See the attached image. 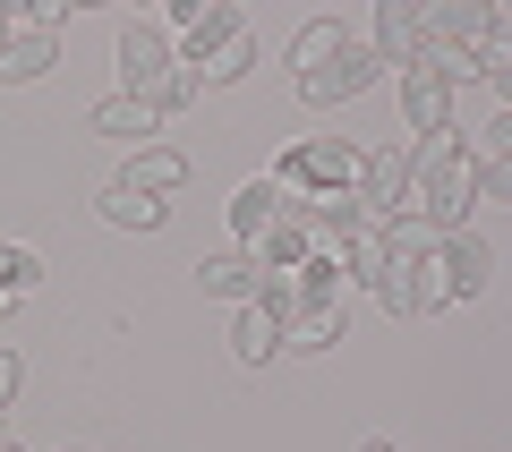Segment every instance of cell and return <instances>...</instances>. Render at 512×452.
<instances>
[{
  "label": "cell",
  "instance_id": "obj_1",
  "mask_svg": "<svg viewBox=\"0 0 512 452\" xmlns=\"http://www.w3.org/2000/svg\"><path fill=\"white\" fill-rule=\"evenodd\" d=\"M470 205H478V154L461 128L410 145V205L402 214L436 222V231H470Z\"/></svg>",
  "mask_w": 512,
  "mask_h": 452
},
{
  "label": "cell",
  "instance_id": "obj_2",
  "mask_svg": "<svg viewBox=\"0 0 512 452\" xmlns=\"http://www.w3.org/2000/svg\"><path fill=\"white\" fill-rule=\"evenodd\" d=\"M265 180L282 188V205H325V197H350L359 188V145L350 137H299V145H282L274 154V171Z\"/></svg>",
  "mask_w": 512,
  "mask_h": 452
},
{
  "label": "cell",
  "instance_id": "obj_3",
  "mask_svg": "<svg viewBox=\"0 0 512 452\" xmlns=\"http://www.w3.org/2000/svg\"><path fill=\"white\" fill-rule=\"evenodd\" d=\"M487 273H495V248L478 231H444L436 248L419 256V299H427V316L436 308H470L478 290H487Z\"/></svg>",
  "mask_w": 512,
  "mask_h": 452
},
{
  "label": "cell",
  "instance_id": "obj_4",
  "mask_svg": "<svg viewBox=\"0 0 512 452\" xmlns=\"http://www.w3.org/2000/svg\"><path fill=\"white\" fill-rule=\"evenodd\" d=\"M171 69H180V43H171V26L154 18V9L120 18V94H154Z\"/></svg>",
  "mask_w": 512,
  "mask_h": 452
},
{
  "label": "cell",
  "instance_id": "obj_5",
  "mask_svg": "<svg viewBox=\"0 0 512 452\" xmlns=\"http://www.w3.org/2000/svg\"><path fill=\"white\" fill-rule=\"evenodd\" d=\"M376 77H384V60L367 52V43H342L316 77H291V86H299V103H308V111H333V103H359Z\"/></svg>",
  "mask_w": 512,
  "mask_h": 452
},
{
  "label": "cell",
  "instance_id": "obj_6",
  "mask_svg": "<svg viewBox=\"0 0 512 452\" xmlns=\"http://www.w3.org/2000/svg\"><path fill=\"white\" fill-rule=\"evenodd\" d=\"M367 52H376L393 77L419 69V60H427V18L410 9V0H384V9H376V35H367Z\"/></svg>",
  "mask_w": 512,
  "mask_h": 452
},
{
  "label": "cell",
  "instance_id": "obj_7",
  "mask_svg": "<svg viewBox=\"0 0 512 452\" xmlns=\"http://www.w3.org/2000/svg\"><path fill=\"white\" fill-rule=\"evenodd\" d=\"M453 77H436V69H402V128L410 137H444L453 128Z\"/></svg>",
  "mask_w": 512,
  "mask_h": 452
},
{
  "label": "cell",
  "instance_id": "obj_8",
  "mask_svg": "<svg viewBox=\"0 0 512 452\" xmlns=\"http://www.w3.org/2000/svg\"><path fill=\"white\" fill-rule=\"evenodd\" d=\"M419 18H427V43L478 60V43H487V26H495V0H427Z\"/></svg>",
  "mask_w": 512,
  "mask_h": 452
},
{
  "label": "cell",
  "instance_id": "obj_9",
  "mask_svg": "<svg viewBox=\"0 0 512 452\" xmlns=\"http://www.w3.org/2000/svg\"><path fill=\"white\" fill-rule=\"evenodd\" d=\"M359 197H367V214H402L410 205V145H376V154H359Z\"/></svg>",
  "mask_w": 512,
  "mask_h": 452
},
{
  "label": "cell",
  "instance_id": "obj_10",
  "mask_svg": "<svg viewBox=\"0 0 512 452\" xmlns=\"http://www.w3.org/2000/svg\"><path fill=\"white\" fill-rule=\"evenodd\" d=\"M86 128H94V137H111V145H137V154H146V145L163 137V111H154L146 94H103V103L86 111Z\"/></svg>",
  "mask_w": 512,
  "mask_h": 452
},
{
  "label": "cell",
  "instance_id": "obj_11",
  "mask_svg": "<svg viewBox=\"0 0 512 452\" xmlns=\"http://www.w3.org/2000/svg\"><path fill=\"white\" fill-rule=\"evenodd\" d=\"M180 69L197 77V86H239V77L256 69V35H248V26H231V35L205 43V52H180Z\"/></svg>",
  "mask_w": 512,
  "mask_h": 452
},
{
  "label": "cell",
  "instance_id": "obj_12",
  "mask_svg": "<svg viewBox=\"0 0 512 452\" xmlns=\"http://www.w3.org/2000/svg\"><path fill=\"white\" fill-rule=\"evenodd\" d=\"M282 214H299V205H282V188L265 180V171H256V180H248V188L231 197V239H239V248H256V239L274 231Z\"/></svg>",
  "mask_w": 512,
  "mask_h": 452
},
{
  "label": "cell",
  "instance_id": "obj_13",
  "mask_svg": "<svg viewBox=\"0 0 512 452\" xmlns=\"http://www.w3.org/2000/svg\"><path fill=\"white\" fill-rule=\"evenodd\" d=\"M197 282H205V299H231V308H256L265 273H256V256H248V248H222V256H205V265H197Z\"/></svg>",
  "mask_w": 512,
  "mask_h": 452
},
{
  "label": "cell",
  "instance_id": "obj_14",
  "mask_svg": "<svg viewBox=\"0 0 512 452\" xmlns=\"http://www.w3.org/2000/svg\"><path fill=\"white\" fill-rule=\"evenodd\" d=\"M274 325H282V350H291V359H316V350L342 342L350 308H291V316H274Z\"/></svg>",
  "mask_w": 512,
  "mask_h": 452
},
{
  "label": "cell",
  "instance_id": "obj_15",
  "mask_svg": "<svg viewBox=\"0 0 512 452\" xmlns=\"http://www.w3.org/2000/svg\"><path fill=\"white\" fill-rule=\"evenodd\" d=\"M180 180H188L180 145H146V154H128V171H120V188H137V197H171Z\"/></svg>",
  "mask_w": 512,
  "mask_h": 452
},
{
  "label": "cell",
  "instance_id": "obj_16",
  "mask_svg": "<svg viewBox=\"0 0 512 452\" xmlns=\"http://www.w3.org/2000/svg\"><path fill=\"white\" fill-rule=\"evenodd\" d=\"M52 60H60V35L18 26V35H9V52H0V86H35V77H52Z\"/></svg>",
  "mask_w": 512,
  "mask_h": 452
},
{
  "label": "cell",
  "instance_id": "obj_17",
  "mask_svg": "<svg viewBox=\"0 0 512 452\" xmlns=\"http://www.w3.org/2000/svg\"><path fill=\"white\" fill-rule=\"evenodd\" d=\"M94 214H103L111 231H163V214H171V205H163V197H137V188H120V180H111Z\"/></svg>",
  "mask_w": 512,
  "mask_h": 452
},
{
  "label": "cell",
  "instance_id": "obj_18",
  "mask_svg": "<svg viewBox=\"0 0 512 452\" xmlns=\"http://www.w3.org/2000/svg\"><path fill=\"white\" fill-rule=\"evenodd\" d=\"M342 43H350V35H342V18H308V26L291 35V77H316L333 52H342Z\"/></svg>",
  "mask_w": 512,
  "mask_h": 452
},
{
  "label": "cell",
  "instance_id": "obj_19",
  "mask_svg": "<svg viewBox=\"0 0 512 452\" xmlns=\"http://www.w3.org/2000/svg\"><path fill=\"white\" fill-rule=\"evenodd\" d=\"M367 290H376V299H384L393 316H402V325H410V316H427V299H419V265H402V256H384Z\"/></svg>",
  "mask_w": 512,
  "mask_h": 452
},
{
  "label": "cell",
  "instance_id": "obj_20",
  "mask_svg": "<svg viewBox=\"0 0 512 452\" xmlns=\"http://www.w3.org/2000/svg\"><path fill=\"white\" fill-rule=\"evenodd\" d=\"M231 350H239V367H274V350H282V325H274V308H239V333H231Z\"/></svg>",
  "mask_w": 512,
  "mask_h": 452
},
{
  "label": "cell",
  "instance_id": "obj_21",
  "mask_svg": "<svg viewBox=\"0 0 512 452\" xmlns=\"http://www.w3.org/2000/svg\"><path fill=\"white\" fill-rule=\"evenodd\" d=\"M197 94H205V86H197V77H188V69H171V77H163V86H154V94H146V103H154V111H163V120H171V111H188V103H197Z\"/></svg>",
  "mask_w": 512,
  "mask_h": 452
},
{
  "label": "cell",
  "instance_id": "obj_22",
  "mask_svg": "<svg viewBox=\"0 0 512 452\" xmlns=\"http://www.w3.org/2000/svg\"><path fill=\"white\" fill-rule=\"evenodd\" d=\"M478 163H512V111H495L487 128H478V145H470Z\"/></svg>",
  "mask_w": 512,
  "mask_h": 452
},
{
  "label": "cell",
  "instance_id": "obj_23",
  "mask_svg": "<svg viewBox=\"0 0 512 452\" xmlns=\"http://www.w3.org/2000/svg\"><path fill=\"white\" fill-rule=\"evenodd\" d=\"M478 197H487V205H512V163H478Z\"/></svg>",
  "mask_w": 512,
  "mask_h": 452
},
{
  "label": "cell",
  "instance_id": "obj_24",
  "mask_svg": "<svg viewBox=\"0 0 512 452\" xmlns=\"http://www.w3.org/2000/svg\"><path fill=\"white\" fill-rule=\"evenodd\" d=\"M18 384H26V359H18V350H0V410L18 401Z\"/></svg>",
  "mask_w": 512,
  "mask_h": 452
},
{
  "label": "cell",
  "instance_id": "obj_25",
  "mask_svg": "<svg viewBox=\"0 0 512 452\" xmlns=\"http://www.w3.org/2000/svg\"><path fill=\"white\" fill-rule=\"evenodd\" d=\"M487 86L504 94V111H512V60H495V69H487Z\"/></svg>",
  "mask_w": 512,
  "mask_h": 452
},
{
  "label": "cell",
  "instance_id": "obj_26",
  "mask_svg": "<svg viewBox=\"0 0 512 452\" xmlns=\"http://www.w3.org/2000/svg\"><path fill=\"white\" fill-rule=\"evenodd\" d=\"M9 35H18V9H9V0H0V52H9Z\"/></svg>",
  "mask_w": 512,
  "mask_h": 452
},
{
  "label": "cell",
  "instance_id": "obj_27",
  "mask_svg": "<svg viewBox=\"0 0 512 452\" xmlns=\"http://www.w3.org/2000/svg\"><path fill=\"white\" fill-rule=\"evenodd\" d=\"M9 308H18V290H0V316H9Z\"/></svg>",
  "mask_w": 512,
  "mask_h": 452
},
{
  "label": "cell",
  "instance_id": "obj_28",
  "mask_svg": "<svg viewBox=\"0 0 512 452\" xmlns=\"http://www.w3.org/2000/svg\"><path fill=\"white\" fill-rule=\"evenodd\" d=\"M359 452H393V444H359Z\"/></svg>",
  "mask_w": 512,
  "mask_h": 452
},
{
  "label": "cell",
  "instance_id": "obj_29",
  "mask_svg": "<svg viewBox=\"0 0 512 452\" xmlns=\"http://www.w3.org/2000/svg\"><path fill=\"white\" fill-rule=\"evenodd\" d=\"M0 452H18V444H9V435H0Z\"/></svg>",
  "mask_w": 512,
  "mask_h": 452
}]
</instances>
